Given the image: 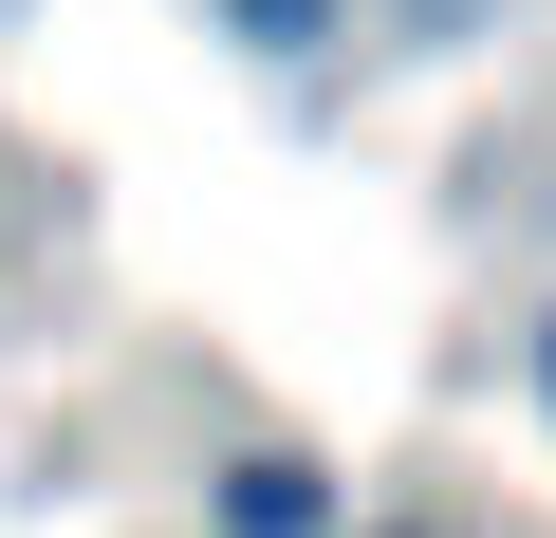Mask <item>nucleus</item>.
<instances>
[{
	"mask_svg": "<svg viewBox=\"0 0 556 538\" xmlns=\"http://www.w3.org/2000/svg\"><path fill=\"white\" fill-rule=\"evenodd\" d=\"M223 538H316V464H298V446L223 464Z\"/></svg>",
	"mask_w": 556,
	"mask_h": 538,
	"instance_id": "1",
	"label": "nucleus"
},
{
	"mask_svg": "<svg viewBox=\"0 0 556 538\" xmlns=\"http://www.w3.org/2000/svg\"><path fill=\"white\" fill-rule=\"evenodd\" d=\"M223 20H241L260 57H316V38H334V0H223Z\"/></svg>",
	"mask_w": 556,
	"mask_h": 538,
	"instance_id": "2",
	"label": "nucleus"
},
{
	"mask_svg": "<svg viewBox=\"0 0 556 538\" xmlns=\"http://www.w3.org/2000/svg\"><path fill=\"white\" fill-rule=\"evenodd\" d=\"M538 372H556V353H538Z\"/></svg>",
	"mask_w": 556,
	"mask_h": 538,
	"instance_id": "3",
	"label": "nucleus"
}]
</instances>
